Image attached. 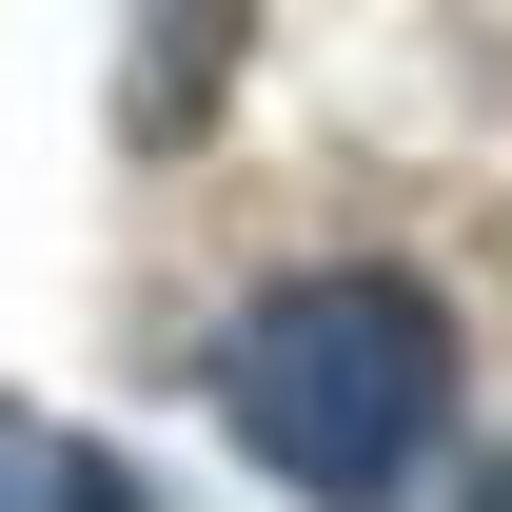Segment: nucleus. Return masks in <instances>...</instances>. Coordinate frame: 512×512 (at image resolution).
I'll return each mask as SVG.
<instances>
[{"label":"nucleus","instance_id":"nucleus-1","mask_svg":"<svg viewBox=\"0 0 512 512\" xmlns=\"http://www.w3.org/2000/svg\"><path fill=\"white\" fill-rule=\"evenodd\" d=\"M217 414H237V453L276 493L375 512V493H414V453L453 414V316L414 276H276L217 335Z\"/></svg>","mask_w":512,"mask_h":512},{"label":"nucleus","instance_id":"nucleus-2","mask_svg":"<svg viewBox=\"0 0 512 512\" xmlns=\"http://www.w3.org/2000/svg\"><path fill=\"white\" fill-rule=\"evenodd\" d=\"M0 512H178V493L119 473L99 434H60V414H20V394H0Z\"/></svg>","mask_w":512,"mask_h":512},{"label":"nucleus","instance_id":"nucleus-3","mask_svg":"<svg viewBox=\"0 0 512 512\" xmlns=\"http://www.w3.org/2000/svg\"><path fill=\"white\" fill-rule=\"evenodd\" d=\"M473 512H512V453H493V473H473Z\"/></svg>","mask_w":512,"mask_h":512}]
</instances>
